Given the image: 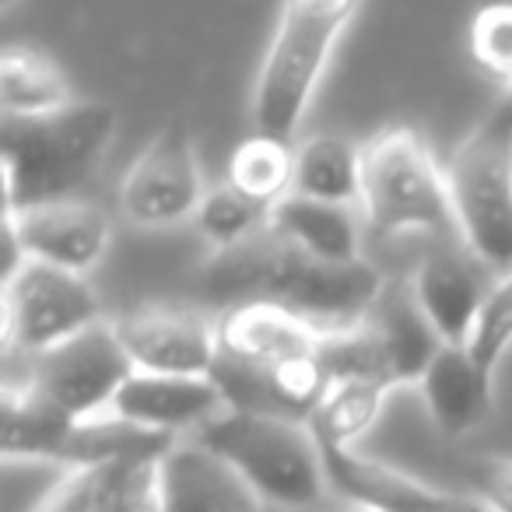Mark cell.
<instances>
[{"label": "cell", "instance_id": "obj_28", "mask_svg": "<svg viewBox=\"0 0 512 512\" xmlns=\"http://www.w3.org/2000/svg\"><path fill=\"white\" fill-rule=\"evenodd\" d=\"M477 502L491 512H512V460L491 463L477 474Z\"/></svg>", "mask_w": 512, "mask_h": 512}, {"label": "cell", "instance_id": "obj_19", "mask_svg": "<svg viewBox=\"0 0 512 512\" xmlns=\"http://www.w3.org/2000/svg\"><path fill=\"white\" fill-rule=\"evenodd\" d=\"M271 228L295 242L306 253L330 260V264H358L362 253V228H358L351 207L323 204L299 193H288L271 211Z\"/></svg>", "mask_w": 512, "mask_h": 512}, {"label": "cell", "instance_id": "obj_31", "mask_svg": "<svg viewBox=\"0 0 512 512\" xmlns=\"http://www.w3.org/2000/svg\"><path fill=\"white\" fill-rule=\"evenodd\" d=\"M505 99H509V102H512V88H505Z\"/></svg>", "mask_w": 512, "mask_h": 512}, {"label": "cell", "instance_id": "obj_8", "mask_svg": "<svg viewBox=\"0 0 512 512\" xmlns=\"http://www.w3.org/2000/svg\"><path fill=\"white\" fill-rule=\"evenodd\" d=\"M137 372L134 358L127 355L120 334L109 320L67 337L64 344L46 355L29 358L25 386L50 400L57 411L71 414L74 421L109 418L116 393Z\"/></svg>", "mask_w": 512, "mask_h": 512}, {"label": "cell", "instance_id": "obj_3", "mask_svg": "<svg viewBox=\"0 0 512 512\" xmlns=\"http://www.w3.org/2000/svg\"><path fill=\"white\" fill-rule=\"evenodd\" d=\"M362 0H285L253 85V130L285 144H299L313 95L320 88L334 46Z\"/></svg>", "mask_w": 512, "mask_h": 512}, {"label": "cell", "instance_id": "obj_10", "mask_svg": "<svg viewBox=\"0 0 512 512\" xmlns=\"http://www.w3.org/2000/svg\"><path fill=\"white\" fill-rule=\"evenodd\" d=\"M421 309L446 344H470L498 274L463 239H432L411 278Z\"/></svg>", "mask_w": 512, "mask_h": 512}, {"label": "cell", "instance_id": "obj_14", "mask_svg": "<svg viewBox=\"0 0 512 512\" xmlns=\"http://www.w3.org/2000/svg\"><path fill=\"white\" fill-rule=\"evenodd\" d=\"M162 512H264L246 477L200 442L176 446L158 470Z\"/></svg>", "mask_w": 512, "mask_h": 512}, {"label": "cell", "instance_id": "obj_9", "mask_svg": "<svg viewBox=\"0 0 512 512\" xmlns=\"http://www.w3.org/2000/svg\"><path fill=\"white\" fill-rule=\"evenodd\" d=\"M197 141L186 120H169L120 183V211L141 228H172L197 218L204 204Z\"/></svg>", "mask_w": 512, "mask_h": 512}, {"label": "cell", "instance_id": "obj_24", "mask_svg": "<svg viewBox=\"0 0 512 512\" xmlns=\"http://www.w3.org/2000/svg\"><path fill=\"white\" fill-rule=\"evenodd\" d=\"M386 386L379 383H330L327 397L309 414V432L316 446H351L362 439L383 414Z\"/></svg>", "mask_w": 512, "mask_h": 512}, {"label": "cell", "instance_id": "obj_23", "mask_svg": "<svg viewBox=\"0 0 512 512\" xmlns=\"http://www.w3.org/2000/svg\"><path fill=\"white\" fill-rule=\"evenodd\" d=\"M225 183L264 207H278L295 183V144L253 134L232 151Z\"/></svg>", "mask_w": 512, "mask_h": 512}, {"label": "cell", "instance_id": "obj_7", "mask_svg": "<svg viewBox=\"0 0 512 512\" xmlns=\"http://www.w3.org/2000/svg\"><path fill=\"white\" fill-rule=\"evenodd\" d=\"M102 320L99 295L81 274L29 256L4 278V355L39 358Z\"/></svg>", "mask_w": 512, "mask_h": 512}, {"label": "cell", "instance_id": "obj_18", "mask_svg": "<svg viewBox=\"0 0 512 512\" xmlns=\"http://www.w3.org/2000/svg\"><path fill=\"white\" fill-rule=\"evenodd\" d=\"M365 320H369V327L376 330L379 344H383L386 362H390L393 383L397 386L421 383V376H425L428 365L435 362V355L446 348V341L435 334L432 320H428L425 309H421L411 281H393V285H386Z\"/></svg>", "mask_w": 512, "mask_h": 512}, {"label": "cell", "instance_id": "obj_5", "mask_svg": "<svg viewBox=\"0 0 512 512\" xmlns=\"http://www.w3.org/2000/svg\"><path fill=\"white\" fill-rule=\"evenodd\" d=\"M197 442L232 463L267 505L302 509L323 498L327 470L306 421L221 411L197 432Z\"/></svg>", "mask_w": 512, "mask_h": 512}, {"label": "cell", "instance_id": "obj_12", "mask_svg": "<svg viewBox=\"0 0 512 512\" xmlns=\"http://www.w3.org/2000/svg\"><path fill=\"white\" fill-rule=\"evenodd\" d=\"M127 355L141 372L162 376H211L218 362V327L193 309H137L113 320Z\"/></svg>", "mask_w": 512, "mask_h": 512}, {"label": "cell", "instance_id": "obj_27", "mask_svg": "<svg viewBox=\"0 0 512 512\" xmlns=\"http://www.w3.org/2000/svg\"><path fill=\"white\" fill-rule=\"evenodd\" d=\"M467 348L488 372H495L505 351L512 348V271L495 281Z\"/></svg>", "mask_w": 512, "mask_h": 512}, {"label": "cell", "instance_id": "obj_25", "mask_svg": "<svg viewBox=\"0 0 512 512\" xmlns=\"http://www.w3.org/2000/svg\"><path fill=\"white\" fill-rule=\"evenodd\" d=\"M197 228L214 249L239 246V242L271 228V207L249 200L232 183H218L214 190H207L204 204H200Z\"/></svg>", "mask_w": 512, "mask_h": 512}, {"label": "cell", "instance_id": "obj_11", "mask_svg": "<svg viewBox=\"0 0 512 512\" xmlns=\"http://www.w3.org/2000/svg\"><path fill=\"white\" fill-rule=\"evenodd\" d=\"M4 228L15 232L25 256L43 260L60 271L85 278L106 260L113 246V221L102 207L85 200H60V204L29 207V211H4Z\"/></svg>", "mask_w": 512, "mask_h": 512}, {"label": "cell", "instance_id": "obj_15", "mask_svg": "<svg viewBox=\"0 0 512 512\" xmlns=\"http://www.w3.org/2000/svg\"><path fill=\"white\" fill-rule=\"evenodd\" d=\"M327 484L358 509L372 512H446L456 495L439 491L383 460L355 453L351 446H320Z\"/></svg>", "mask_w": 512, "mask_h": 512}, {"label": "cell", "instance_id": "obj_13", "mask_svg": "<svg viewBox=\"0 0 512 512\" xmlns=\"http://www.w3.org/2000/svg\"><path fill=\"white\" fill-rule=\"evenodd\" d=\"M221 411H225V400L211 376H162V372L137 369L116 393L109 414L137 428L179 435L190 428L200 432Z\"/></svg>", "mask_w": 512, "mask_h": 512}, {"label": "cell", "instance_id": "obj_30", "mask_svg": "<svg viewBox=\"0 0 512 512\" xmlns=\"http://www.w3.org/2000/svg\"><path fill=\"white\" fill-rule=\"evenodd\" d=\"M344 512H372V509H358V505H351V509H344Z\"/></svg>", "mask_w": 512, "mask_h": 512}, {"label": "cell", "instance_id": "obj_2", "mask_svg": "<svg viewBox=\"0 0 512 512\" xmlns=\"http://www.w3.org/2000/svg\"><path fill=\"white\" fill-rule=\"evenodd\" d=\"M116 137V109L106 102H71L50 116H4V211L74 200L99 172Z\"/></svg>", "mask_w": 512, "mask_h": 512}, {"label": "cell", "instance_id": "obj_1", "mask_svg": "<svg viewBox=\"0 0 512 512\" xmlns=\"http://www.w3.org/2000/svg\"><path fill=\"white\" fill-rule=\"evenodd\" d=\"M386 278L369 264H330L274 228L239 246L214 249L197 271V292L225 309L267 302L313 323L320 334L358 327L379 302Z\"/></svg>", "mask_w": 512, "mask_h": 512}, {"label": "cell", "instance_id": "obj_22", "mask_svg": "<svg viewBox=\"0 0 512 512\" xmlns=\"http://www.w3.org/2000/svg\"><path fill=\"white\" fill-rule=\"evenodd\" d=\"M74 102L71 85L50 57L36 50L11 46L0 57V106L4 116L32 120V116L60 113Z\"/></svg>", "mask_w": 512, "mask_h": 512}, {"label": "cell", "instance_id": "obj_6", "mask_svg": "<svg viewBox=\"0 0 512 512\" xmlns=\"http://www.w3.org/2000/svg\"><path fill=\"white\" fill-rule=\"evenodd\" d=\"M460 239L502 278L512 271V102L470 130L446 165Z\"/></svg>", "mask_w": 512, "mask_h": 512}, {"label": "cell", "instance_id": "obj_26", "mask_svg": "<svg viewBox=\"0 0 512 512\" xmlns=\"http://www.w3.org/2000/svg\"><path fill=\"white\" fill-rule=\"evenodd\" d=\"M470 57L481 74L512 88V0H491L474 15Z\"/></svg>", "mask_w": 512, "mask_h": 512}, {"label": "cell", "instance_id": "obj_29", "mask_svg": "<svg viewBox=\"0 0 512 512\" xmlns=\"http://www.w3.org/2000/svg\"><path fill=\"white\" fill-rule=\"evenodd\" d=\"M446 512H491V509L484 502H477V498H460V495H456V502L449 505Z\"/></svg>", "mask_w": 512, "mask_h": 512}, {"label": "cell", "instance_id": "obj_21", "mask_svg": "<svg viewBox=\"0 0 512 512\" xmlns=\"http://www.w3.org/2000/svg\"><path fill=\"white\" fill-rule=\"evenodd\" d=\"M78 421L57 411L32 386H4V456L8 460H53L67 446V435Z\"/></svg>", "mask_w": 512, "mask_h": 512}, {"label": "cell", "instance_id": "obj_4", "mask_svg": "<svg viewBox=\"0 0 512 512\" xmlns=\"http://www.w3.org/2000/svg\"><path fill=\"white\" fill-rule=\"evenodd\" d=\"M362 214L376 235L460 239L446 165L414 130L390 127L362 148Z\"/></svg>", "mask_w": 512, "mask_h": 512}, {"label": "cell", "instance_id": "obj_17", "mask_svg": "<svg viewBox=\"0 0 512 512\" xmlns=\"http://www.w3.org/2000/svg\"><path fill=\"white\" fill-rule=\"evenodd\" d=\"M218 341L225 355L278 369V365L313 358L320 348V330L288 309L249 302V306L225 309V320L218 323Z\"/></svg>", "mask_w": 512, "mask_h": 512}, {"label": "cell", "instance_id": "obj_32", "mask_svg": "<svg viewBox=\"0 0 512 512\" xmlns=\"http://www.w3.org/2000/svg\"><path fill=\"white\" fill-rule=\"evenodd\" d=\"M264 512H278V509H274V505H267V509Z\"/></svg>", "mask_w": 512, "mask_h": 512}, {"label": "cell", "instance_id": "obj_16", "mask_svg": "<svg viewBox=\"0 0 512 512\" xmlns=\"http://www.w3.org/2000/svg\"><path fill=\"white\" fill-rule=\"evenodd\" d=\"M421 397L442 439H463L484 425L495 407V372H488L467 344H446L421 376Z\"/></svg>", "mask_w": 512, "mask_h": 512}, {"label": "cell", "instance_id": "obj_20", "mask_svg": "<svg viewBox=\"0 0 512 512\" xmlns=\"http://www.w3.org/2000/svg\"><path fill=\"white\" fill-rule=\"evenodd\" d=\"M292 193L323 204H362V144L344 134H313L295 144Z\"/></svg>", "mask_w": 512, "mask_h": 512}]
</instances>
